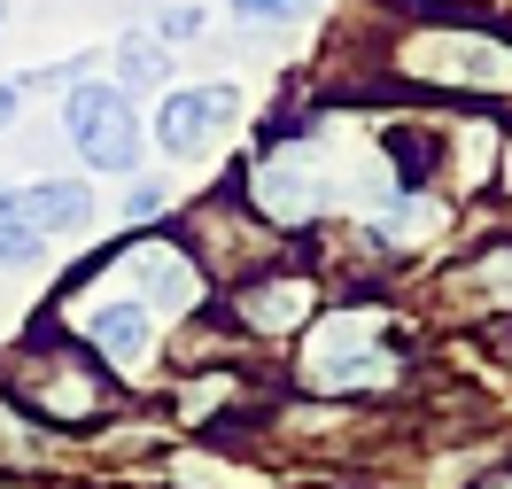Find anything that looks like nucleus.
I'll list each match as a JSON object with an SVG mask.
<instances>
[{
  "label": "nucleus",
  "instance_id": "nucleus-1",
  "mask_svg": "<svg viewBox=\"0 0 512 489\" xmlns=\"http://www.w3.org/2000/svg\"><path fill=\"white\" fill-rule=\"evenodd\" d=\"M63 125L94 171H132V156H140V125H132L125 86H70Z\"/></svg>",
  "mask_w": 512,
  "mask_h": 489
},
{
  "label": "nucleus",
  "instance_id": "nucleus-2",
  "mask_svg": "<svg viewBox=\"0 0 512 489\" xmlns=\"http://www.w3.org/2000/svg\"><path fill=\"white\" fill-rule=\"evenodd\" d=\"M241 109V94L233 86H187V94H171L163 101V117H156V140L171 148V156H202L210 140H218V125Z\"/></svg>",
  "mask_w": 512,
  "mask_h": 489
},
{
  "label": "nucleus",
  "instance_id": "nucleus-3",
  "mask_svg": "<svg viewBox=\"0 0 512 489\" xmlns=\"http://www.w3.org/2000/svg\"><path fill=\"white\" fill-rule=\"evenodd\" d=\"M8 210H16L24 226H39V233H47V226L70 233V226H86V218H94V195H86L78 179H39V187H24Z\"/></svg>",
  "mask_w": 512,
  "mask_h": 489
},
{
  "label": "nucleus",
  "instance_id": "nucleus-4",
  "mask_svg": "<svg viewBox=\"0 0 512 489\" xmlns=\"http://www.w3.org/2000/svg\"><path fill=\"white\" fill-rule=\"evenodd\" d=\"M381 373H388V358L373 342H357V334H326L319 358H311V381H319V389H373Z\"/></svg>",
  "mask_w": 512,
  "mask_h": 489
},
{
  "label": "nucleus",
  "instance_id": "nucleus-5",
  "mask_svg": "<svg viewBox=\"0 0 512 489\" xmlns=\"http://www.w3.org/2000/svg\"><path fill=\"white\" fill-rule=\"evenodd\" d=\"M132 280H140V295H148V311H179V303H194V272L171 249H140L132 257Z\"/></svg>",
  "mask_w": 512,
  "mask_h": 489
},
{
  "label": "nucleus",
  "instance_id": "nucleus-6",
  "mask_svg": "<svg viewBox=\"0 0 512 489\" xmlns=\"http://www.w3.org/2000/svg\"><path fill=\"white\" fill-rule=\"evenodd\" d=\"M86 334H94L117 365H132L140 350H148V303H101L94 319H86Z\"/></svg>",
  "mask_w": 512,
  "mask_h": 489
},
{
  "label": "nucleus",
  "instance_id": "nucleus-7",
  "mask_svg": "<svg viewBox=\"0 0 512 489\" xmlns=\"http://www.w3.org/2000/svg\"><path fill=\"white\" fill-rule=\"evenodd\" d=\"M311 171L303 163H264V210L272 218H311Z\"/></svg>",
  "mask_w": 512,
  "mask_h": 489
},
{
  "label": "nucleus",
  "instance_id": "nucleus-8",
  "mask_svg": "<svg viewBox=\"0 0 512 489\" xmlns=\"http://www.w3.org/2000/svg\"><path fill=\"white\" fill-rule=\"evenodd\" d=\"M303 311H311V288H295V280H280V288H256V295H249V319H256V326H272V334H280V326H295Z\"/></svg>",
  "mask_w": 512,
  "mask_h": 489
},
{
  "label": "nucleus",
  "instance_id": "nucleus-9",
  "mask_svg": "<svg viewBox=\"0 0 512 489\" xmlns=\"http://www.w3.org/2000/svg\"><path fill=\"white\" fill-rule=\"evenodd\" d=\"M0 264H8V272H24V264H39V226H24L16 210L0 218Z\"/></svg>",
  "mask_w": 512,
  "mask_h": 489
},
{
  "label": "nucleus",
  "instance_id": "nucleus-10",
  "mask_svg": "<svg viewBox=\"0 0 512 489\" xmlns=\"http://www.w3.org/2000/svg\"><path fill=\"white\" fill-rule=\"evenodd\" d=\"M117 63H125V86H156V78H163V47L132 32L125 47H117Z\"/></svg>",
  "mask_w": 512,
  "mask_h": 489
},
{
  "label": "nucleus",
  "instance_id": "nucleus-11",
  "mask_svg": "<svg viewBox=\"0 0 512 489\" xmlns=\"http://www.w3.org/2000/svg\"><path fill=\"white\" fill-rule=\"evenodd\" d=\"M303 8H311V0H233V16H241V24H295Z\"/></svg>",
  "mask_w": 512,
  "mask_h": 489
},
{
  "label": "nucleus",
  "instance_id": "nucleus-12",
  "mask_svg": "<svg viewBox=\"0 0 512 489\" xmlns=\"http://www.w3.org/2000/svg\"><path fill=\"white\" fill-rule=\"evenodd\" d=\"M156 210H163V187H156V179H140V187L125 195V218H156Z\"/></svg>",
  "mask_w": 512,
  "mask_h": 489
},
{
  "label": "nucleus",
  "instance_id": "nucleus-13",
  "mask_svg": "<svg viewBox=\"0 0 512 489\" xmlns=\"http://www.w3.org/2000/svg\"><path fill=\"white\" fill-rule=\"evenodd\" d=\"M16 101H24V86H0V125L16 117Z\"/></svg>",
  "mask_w": 512,
  "mask_h": 489
},
{
  "label": "nucleus",
  "instance_id": "nucleus-14",
  "mask_svg": "<svg viewBox=\"0 0 512 489\" xmlns=\"http://www.w3.org/2000/svg\"><path fill=\"white\" fill-rule=\"evenodd\" d=\"M8 202H16V195H8V187H0V218H8Z\"/></svg>",
  "mask_w": 512,
  "mask_h": 489
},
{
  "label": "nucleus",
  "instance_id": "nucleus-15",
  "mask_svg": "<svg viewBox=\"0 0 512 489\" xmlns=\"http://www.w3.org/2000/svg\"><path fill=\"white\" fill-rule=\"evenodd\" d=\"M0 16H8V8H0Z\"/></svg>",
  "mask_w": 512,
  "mask_h": 489
}]
</instances>
